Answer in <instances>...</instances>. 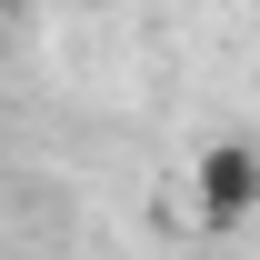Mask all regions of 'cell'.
Listing matches in <instances>:
<instances>
[{"label": "cell", "mask_w": 260, "mask_h": 260, "mask_svg": "<svg viewBox=\"0 0 260 260\" xmlns=\"http://www.w3.org/2000/svg\"><path fill=\"white\" fill-rule=\"evenodd\" d=\"M190 210H200V230H240L260 210V150H250V140H210V150H200Z\"/></svg>", "instance_id": "1"}, {"label": "cell", "mask_w": 260, "mask_h": 260, "mask_svg": "<svg viewBox=\"0 0 260 260\" xmlns=\"http://www.w3.org/2000/svg\"><path fill=\"white\" fill-rule=\"evenodd\" d=\"M0 10H20V0H0Z\"/></svg>", "instance_id": "2"}]
</instances>
